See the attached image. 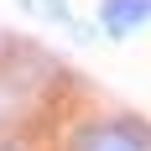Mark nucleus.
Wrapping results in <instances>:
<instances>
[{"label": "nucleus", "mask_w": 151, "mask_h": 151, "mask_svg": "<svg viewBox=\"0 0 151 151\" xmlns=\"http://www.w3.org/2000/svg\"><path fill=\"white\" fill-rule=\"evenodd\" d=\"M73 151H151V130L130 120H109V125H89V130H78Z\"/></svg>", "instance_id": "obj_1"}, {"label": "nucleus", "mask_w": 151, "mask_h": 151, "mask_svg": "<svg viewBox=\"0 0 151 151\" xmlns=\"http://www.w3.org/2000/svg\"><path fill=\"white\" fill-rule=\"evenodd\" d=\"M151 26V0H99V31L104 37H130Z\"/></svg>", "instance_id": "obj_2"}]
</instances>
